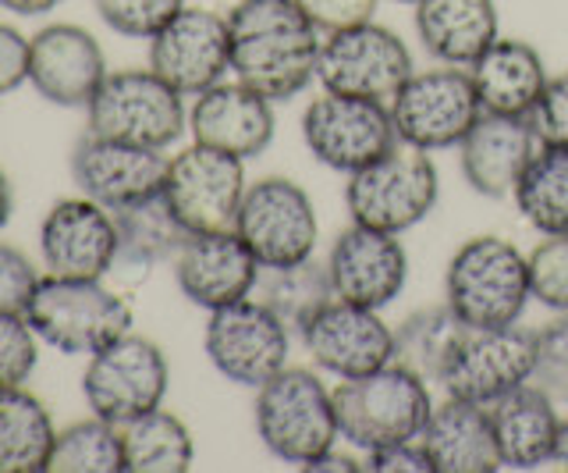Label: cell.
<instances>
[{
	"label": "cell",
	"mask_w": 568,
	"mask_h": 473,
	"mask_svg": "<svg viewBox=\"0 0 568 473\" xmlns=\"http://www.w3.org/2000/svg\"><path fill=\"white\" fill-rule=\"evenodd\" d=\"M231 72L266 100H292L316 79L320 29L295 0H239L227 14Z\"/></svg>",
	"instance_id": "obj_1"
},
{
	"label": "cell",
	"mask_w": 568,
	"mask_h": 473,
	"mask_svg": "<svg viewBox=\"0 0 568 473\" xmlns=\"http://www.w3.org/2000/svg\"><path fill=\"white\" fill-rule=\"evenodd\" d=\"M444 295L466 328L519 324L529 292V256L501 235H476L455 250Z\"/></svg>",
	"instance_id": "obj_2"
},
{
	"label": "cell",
	"mask_w": 568,
	"mask_h": 473,
	"mask_svg": "<svg viewBox=\"0 0 568 473\" xmlns=\"http://www.w3.org/2000/svg\"><path fill=\"white\" fill-rule=\"evenodd\" d=\"M253 420L263 449L292 466H306L342 437L334 392L302 366H284L281 374L260 384Z\"/></svg>",
	"instance_id": "obj_3"
},
{
	"label": "cell",
	"mask_w": 568,
	"mask_h": 473,
	"mask_svg": "<svg viewBox=\"0 0 568 473\" xmlns=\"http://www.w3.org/2000/svg\"><path fill=\"white\" fill-rule=\"evenodd\" d=\"M426 384L430 381H423L402 363H387L363 378H345L334 389L342 437L363 452L419 437L434 413Z\"/></svg>",
	"instance_id": "obj_4"
},
{
	"label": "cell",
	"mask_w": 568,
	"mask_h": 473,
	"mask_svg": "<svg viewBox=\"0 0 568 473\" xmlns=\"http://www.w3.org/2000/svg\"><path fill=\"white\" fill-rule=\"evenodd\" d=\"M26 321L64 356H93L132 331V306L121 292L106 289L103 278H53L47 274L36 289Z\"/></svg>",
	"instance_id": "obj_5"
},
{
	"label": "cell",
	"mask_w": 568,
	"mask_h": 473,
	"mask_svg": "<svg viewBox=\"0 0 568 473\" xmlns=\"http://www.w3.org/2000/svg\"><path fill=\"white\" fill-rule=\"evenodd\" d=\"M440 197V179L430 153L395 143L373 164L348 174L345 207L355 224L402 235L416 228Z\"/></svg>",
	"instance_id": "obj_6"
},
{
	"label": "cell",
	"mask_w": 568,
	"mask_h": 473,
	"mask_svg": "<svg viewBox=\"0 0 568 473\" xmlns=\"http://www.w3.org/2000/svg\"><path fill=\"white\" fill-rule=\"evenodd\" d=\"M85 132L121 143L168 150L189 129L182 93L160 79L153 68H124L111 72L85 108Z\"/></svg>",
	"instance_id": "obj_7"
},
{
	"label": "cell",
	"mask_w": 568,
	"mask_h": 473,
	"mask_svg": "<svg viewBox=\"0 0 568 473\" xmlns=\"http://www.w3.org/2000/svg\"><path fill=\"white\" fill-rule=\"evenodd\" d=\"M387 108L390 121H395L398 143H408L426 153L458 147L479 121V114H484L469 68L455 64L413 72Z\"/></svg>",
	"instance_id": "obj_8"
},
{
	"label": "cell",
	"mask_w": 568,
	"mask_h": 473,
	"mask_svg": "<svg viewBox=\"0 0 568 473\" xmlns=\"http://www.w3.org/2000/svg\"><path fill=\"white\" fill-rule=\"evenodd\" d=\"M203 349L224 381L242 389H260L288 366L292 328L263 300H242L210 313Z\"/></svg>",
	"instance_id": "obj_9"
},
{
	"label": "cell",
	"mask_w": 568,
	"mask_h": 473,
	"mask_svg": "<svg viewBox=\"0 0 568 473\" xmlns=\"http://www.w3.org/2000/svg\"><path fill=\"white\" fill-rule=\"evenodd\" d=\"M171 384V366L164 349L142 335H124L100 353L89 356L82 374L85 406L111 424H129V420L164 406Z\"/></svg>",
	"instance_id": "obj_10"
},
{
	"label": "cell",
	"mask_w": 568,
	"mask_h": 473,
	"mask_svg": "<svg viewBox=\"0 0 568 473\" xmlns=\"http://www.w3.org/2000/svg\"><path fill=\"white\" fill-rule=\"evenodd\" d=\"M413 72L416 68L405 40L373 19L327 32L320 43L316 79L327 93L390 103Z\"/></svg>",
	"instance_id": "obj_11"
},
{
	"label": "cell",
	"mask_w": 568,
	"mask_h": 473,
	"mask_svg": "<svg viewBox=\"0 0 568 473\" xmlns=\"http://www.w3.org/2000/svg\"><path fill=\"white\" fill-rule=\"evenodd\" d=\"M235 232L260 268H292L316 253L320 221L310 192L292 179H260L245 189Z\"/></svg>",
	"instance_id": "obj_12"
},
{
	"label": "cell",
	"mask_w": 568,
	"mask_h": 473,
	"mask_svg": "<svg viewBox=\"0 0 568 473\" xmlns=\"http://www.w3.org/2000/svg\"><path fill=\"white\" fill-rule=\"evenodd\" d=\"M245 189V161L224 150L192 143L189 150L171 157L164 200L189 235L235 232Z\"/></svg>",
	"instance_id": "obj_13"
},
{
	"label": "cell",
	"mask_w": 568,
	"mask_h": 473,
	"mask_svg": "<svg viewBox=\"0 0 568 473\" xmlns=\"http://www.w3.org/2000/svg\"><path fill=\"white\" fill-rule=\"evenodd\" d=\"M302 139L316 164L352 174L395 147L398 132L387 103L324 90L302 114Z\"/></svg>",
	"instance_id": "obj_14"
},
{
	"label": "cell",
	"mask_w": 568,
	"mask_h": 473,
	"mask_svg": "<svg viewBox=\"0 0 568 473\" xmlns=\"http://www.w3.org/2000/svg\"><path fill=\"white\" fill-rule=\"evenodd\" d=\"M532 363H537V331L519 324L469 328L440 378V389L452 399L490 406L511 389L532 381Z\"/></svg>",
	"instance_id": "obj_15"
},
{
	"label": "cell",
	"mask_w": 568,
	"mask_h": 473,
	"mask_svg": "<svg viewBox=\"0 0 568 473\" xmlns=\"http://www.w3.org/2000/svg\"><path fill=\"white\" fill-rule=\"evenodd\" d=\"M171 157L153 147L121 143L97 132H85L71 150V182L82 197L97 200L106 210L132 207L164 192Z\"/></svg>",
	"instance_id": "obj_16"
},
{
	"label": "cell",
	"mask_w": 568,
	"mask_h": 473,
	"mask_svg": "<svg viewBox=\"0 0 568 473\" xmlns=\"http://www.w3.org/2000/svg\"><path fill=\"white\" fill-rule=\"evenodd\" d=\"M150 68L182 97H200L231 72L227 19L206 8H182L150 40Z\"/></svg>",
	"instance_id": "obj_17"
},
{
	"label": "cell",
	"mask_w": 568,
	"mask_h": 473,
	"mask_svg": "<svg viewBox=\"0 0 568 473\" xmlns=\"http://www.w3.org/2000/svg\"><path fill=\"white\" fill-rule=\"evenodd\" d=\"M40 256L53 278H82V282L106 278L118 260L114 214L82 192L58 200L40 224Z\"/></svg>",
	"instance_id": "obj_18"
},
{
	"label": "cell",
	"mask_w": 568,
	"mask_h": 473,
	"mask_svg": "<svg viewBox=\"0 0 568 473\" xmlns=\"http://www.w3.org/2000/svg\"><path fill=\"white\" fill-rule=\"evenodd\" d=\"M306 353L320 371L337 381L363 378L395 363V328H387L381 310L334 300L302 331Z\"/></svg>",
	"instance_id": "obj_19"
},
{
	"label": "cell",
	"mask_w": 568,
	"mask_h": 473,
	"mask_svg": "<svg viewBox=\"0 0 568 473\" xmlns=\"http://www.w3.org/2000/svg\"><path fill=\"white\" fill-rule=\"evenodd\" d=\"M327 271L337 300L384 310L398 300L408 282V253L398 235L352 221L334 239Z\"/></svg>",
	"instance_id": "obj_20"
},
{
	"label": "cell",
	"mask_w": 568,
	"mask_h": 473,
	"mask_svg": "<svg viewBox=\"0 0 568 473\" xmlns=\"http://www.w3.org/2000/svg\"><path fill=\"white\" fill-rule=\"evenodd\" d=\"M106 76L103 47L82 26L58 22L29 40V85L47 103L85 111Z\"/></svg>",
	"instance_id": "obj_21"
},
{
	"label": "cell",
	"mask_w": 568,
	"mask_h": 473,
	"mask_svg": "<svg viewBox=\"0 0 568 473\" xmlns=\"http://www.w3.org/2000/svg\"><path fill=\"white\" fill-rule=\"evenodd\" d=\"M171 268L185 300L192 306H203L206 313L248 300L263 271L239 232L189 235L185 246L171 260Z\"/></svg>",
	"instance_id": "obj_22"
},
{
	"label": "cell",
	"mask_w": 568,
	"mask_h": 473,
	"mask_svg": "<svg viewBox=\"0 0 568 473\" xmlns=\"http://www.w3.org/2000/svg\"><path fill=\"white\" fill-rule=\"evenodd\" d=\"M189 132L192 143H203L239 157V161H248V157H260L274 143L277 132L274 100L260 97L239 79L217 82L206 93L195 97L189 111Z\"/></svg>",
	"instance_id": "obj_23"
},
{
	"label": "cell",
	"mask_w": 568,
	"mask_h": 473,
	"mask_svg": "<svg viewBox=\"0 0 568 473\" xmlns=\"http://www.w3.org/2000/svg\"><path fill=\"white\" fill-rule=\"evenodd\" d=\"M540 150V135L529 118L479 114L469 135L458 143V168L473 192L490 200L511 197L529 157Z\"/></svg>",
	"instance_id": "obj_24"
},
{
	"label": "cell",
	"mask_w": 568,
	"mask_h": 473,
	"mask_svg": "<svg viewBox=\"0 0 568 473\" xmlns=\"http://www.w3.org/2000/svg\"><path fill=\"white\" fill-rule=\"evenodd\" d=\"M558 402L537 384L526 381L519 389H511L497 402H490V424H494V442L501 466L515 470H537L555 460V442H558Z\"/></svg>",
	"instance_id": "obj_25"
},
{
	"label": "cell",
	"mask_w": 568,
	"mask_h": 473,
	"mask_svg": "<svg viewBox=\"0 0 568 473\" xmlns=\"http://www.w3.org/2000/svg\"><path fill=\"white\" fill-rule=\"evenodd\" d=\"M419 442L434 463V473H494L501 470V455L494 442L490 410L479 402L452 399L434 406Z\"/></svg>",
	"instance_id": "obj_26"
},
{
	"label": "cell",
	"mask_w": 568,
	"mask_h": 473,
	"mask_svg": "<svg viewBox=\"0 0 568 473\" xmlns=\"http://www.w3.org/2000/svg\"><path fill=\"white\" fill-rule=\"evenodd\" d=\"M469 79L476 85L484 114L529 118L550 76L544 68V58L537 54V47H529L526 40L497 37L469 64Z\"/></svg>",
	"instance_id": "obj_27"
},
{
	"label": "cell",
	"mask_w": 568,
	"mask_h": 473,
	"mask_svg": "<svg viewBox=\"0 0 568 473\" xmlns=\"http://www.w3.org/2000/svg\"><path fill=\"white\" fill-rule=\"evenodd\" d=\"M497 0H419L416 37L440 64L469 68L497 40Z\"/></svg>",
	"instance_id": "obj_28"
},
{
	"label": "cell",
	"mask_w": 568,
	"mask_h": 473,
	"mask_svg": "<svg viewBox=\"0 0 568 473\" xmlns=\"http://www.w3.org/2000/svg\"><path fill=\"white\" fill-rule=\"evenodd\" d=\"M111 214H114V228H118V260H114L118 274L146 278L153 268L174 260L189 239L182 221H178L174 210L168 207L164 192H160V197H150V200H139L132 207L111 210Z\"/></svg>",
	"instance_id": "obj_29"
},
{
	"label": "cell",
	"mask_w": 568,
	"mask_h": 473,
	"mask_svg": "<svg viewBox=\"0 0 568 473\" xmlns=\"http://www.w3.org/2000/svg\"><path fill=\"white\" fill-rule=\"evenodd\" d=\"M50 410L22 389H0V473H47L53 452Z\"/></svg>",
	"instance_id": "obj_30"
},
{
	"label": "cell",
	"mask_w": 568,
	"mask_h": 473,
	"mask_svg": "<svg viewBox=\"0 0 568 473\" xmlns=\"http://www.w3.org/2000/svg\"><path fill=\"white\" fill-rule=\"evenodd\" d=\"M124 473H185L195 460L192 431L164 406L121 424Z\"/></svg>",
	"instance_id": "obj_31"
},
{
	"label": "cell",
	"mask_w": 568,
	"mask_h": 473,
	"mask_svg": "<svg viewBox=\"0 0 568 473\" xmlns=\"http://www.w3.org/2000/svg\"><path fill=\"white\" fill-rule=\"evenodd\" d=\"M466 324L458 321V313L440 306H423L395 328V363L408 366L423 381H437L448 371L455 349L466 339Z\"/></svg>",
	"instance_id": "obj_32"
},
{
	"label": "cell",
	"mask_w": 568,
	"mask_h": 473,
	"mask_svg": "<svg viewBox=\"0 0 568 473\" xmlns=\"http://www.w3.org/2000/svg\"><path fill=\"white\" fill-rule=\"evenodd\" d=\"M519 214L537 228L540 235L568 232V147H547L529 157L526 171L511 189Z\"/></svg>",
	"instance_id": "obj_33"
},
{
	"label": "cell",
	"mask_w": 568,
	"mask_h": 473,
	"mask_svg": "<svg viewBox=\"0 0 568 473\" xmlns=\"http://www.w3.org/2000/svg\"><path fill=\"white\" fill-rule=\"evenodd\" d=\"M253 295L271 306L295 335H302L316 313L337 300L334 285H331L327 260L316 264L313 256L302 260V264H292V268H263Z\"/></svg>",
	"instance_id": "obj_34"
},
{
	"label": "cell",
	"mask_w": 568,
	"mask_h": 473,
	"mask_svg": "<svg viewBox=\"0 0 568 473\" xmlns=\"http://www.w3.org/2000/svg\"><path fill=\"white\" fill-rule=\"evenodd\" d=\"M47 473H124L121 427L97 413L61 427Z\"/></svg>",
	"instance_id": "obj_35"
},
{
	"label": "cell",
	"mask_w": 568,
	"mask_h": 473,
	"mask_svg": "<svg viewBox=\"0 0 568 473\" xmlns=\"http://www.w3.org/2000/svg\"><path fill=\"white\" fill-rule=\"evenodd\" d=\"M93 8L103 26L114 29L118 37L153 40L185 8V0H93Z\"/></svg>",
	"instance_id": "obj_36"
},
{
	"label": "cell",
	"mask_w": 568,
	"mask_h": 473,
	"mask_svg": "<svg viewBox=\"0 0 568 473\" xmlns=\"http://www.w3.org/2000/svg\"><path fill=\"white\" fill-rule=\"evenodd\" d=\"M529 292L540 306L568 313V232L544 235L529 253Z\"/></svg>",
	"instance_id": "obj_37"
},
{
	"label": "cell",
	"mask_w": 568,
	"mask_h": 473,
	"mask_svg": "<svg viewBox=\"0 0 568 473\" xmlns=\"http://www.w3.org/2000/svg\"><path fill=\"white\" fill-rule=\"evenodd\" d=\"M40 363V335L22 313H0V389H22Z\"/></svg>",
	"instance_id": "obj_38"
},
{
	"label": "cell",
	"mask_w": 568,
	"mask_h": 473,
	"mask_svg": "<svg viewBox=\"0 0 568 473\" xmlns=\"http://www.w3.org/2000/svg\"><path fill=\"white\" fill-rule=\"evenodd\" d=\"M532 384L550 399L568 402V313L537 328V363H532Z\"/></svg>",
	"instance_id": "obj_39"
},
{
	"label": "cell",
	"mask_w": 568,
	"mask_h": 473,
	"mask_svg": "<svg viewBox=\"0 0 568 473\" xmlns=\"http://www.w3.org/2000/svg\"><path fill=\"white\" fill-rule=\"evenodd\" d=\"M40 282L43 278L36 274L32 260L22 250L0 242V313H22L26 318Z\"/></svg>",
	"instance_id": "obj_40"
},
{
	"label": "cell",
	"mask_w": 568,
	"mask_h": 473,
	"mask_svg": "<svg viewBox=\"0 0 568 473\" xmlns=\"http://www.w3.org/2000/svg\"><path fill=\"white\" fill-rule=\"evenodd\" d=\"M529 121H532V129H537L540 143L568 147V72L547 79Z\"/></svg>",
	"instance_id": "obj_41"
},
{
	"label": "cell",
	"mask_w": 568,
	"mask_h": 473,
	"mask_svg": "<svg viewBox=\"0 0 568 473\" xmlns=\"http://www.w3.org/2000/svg\"><path fill=\"white\" fill-rule=\"evenodd\" d=\"M295 4L306 11V19L324 32V37L337 29L369 22L373 11H377V0H295Z\"/></svg>",
	"instance_id": "obj_42"
},
{
	"label": "cell",
	"mask_w": 568,
	"mask_h": 473,
	"mask_svg": "<svg viewBox=\"0 0 568 473\" xmlns=\"http://www.w3.org/2000/svg\"><path fill=\"white\" fill-rule=\"evenodd\" d=\"M363 470L373 473H434L430 455H426L419 437H408V442H395V445H381L366 452Z\"/></svg>",
	"instance_id": "obj_43"
},
{
	"label": "cell",
	"mask_w": 568,
	"mask_h": 473,
	"mask_svg": "<svg viewBox=\"0 0 568 473\" xmlns=\"http://www.w3.org/2000/svg\"><path fill=\"white\" fill-rule=\"evenodd\" d=\"M29 82V40L14 26L0 22V97Z\"/></svg>",
	"instance_id": "obj_44"
},
{
	"label": "cell",
	"mask_w": 568,
	"mask_h": 473,
	"mask_svg": "<svg viewBox=\"0 0 568 473\" xmlns=\"http://www.w3.org/2000/svg\"><path fill=\"white\" fill-rule=\"evenodd\" d=\"M302 470H306V473H355V470H363V463H355L352 455L337 452V445H334V449H327L324 455H316V460H310Z\"/></svg>",
	"instance_id": "obj_45"
},
{
	"label": "cell",
	"mask_w": 568,
	"mask_h": 473,
	"mask_svg": "<svg viewBox=\"0 0 568 473\" xmlns=\"http://www.w3.org/2000/svg\"><path fill=\"white\" fill-rule=\"evenodd\" d=\"M58 4H64V0H0V8L22 14V19H40V14L53 11Z\"/></svg>",
	"instance_id": "obj_46"
},
{
	"label": "cell",
	"mask_w": 568,
	"mask_h": 473,
	"mask_svg": "<svg viewBox=\"0 0 568 473\" xmlns=\"http://www.w3.org/2000/svg\"><path fill=\"white\" fill-rule=\"evenodd\" d=\"M11 210H14V192H11L8 174L0 171V232H4V228H8V221H11Z\"/></svg>",
	"instance_id": "obj_47"
},
{
	"label": "cell",
	"mask_w": 568,
	"mask_h": 473,
	"mask_svg": "<svg viewBox=\"0 0 568 473\" xmlns=\"http://www.w3.org/2000/svg\"><path fill=\"white\" fill-rule=\"evenodd\" d=\"M555 466H561L568 473V416L561 420V427H558V442H555V460H550Z\"/></svg>",
	"instance_id": "obj_48"
},
{
	"label": "cell",
	"mask_w": 568,
	"mask_h": 473,
	"mask_svg": "<svg viewBox=\"0 0 568 473\" xmlns=\"http://www.w3.org/2000/svg\"><path fill=\"white\" fill-rule=\"evenodd\" d=\"M395 4H419V0H395Z\"/></svg>",
	"instance_id": "obj_49"
}]
</instances>
